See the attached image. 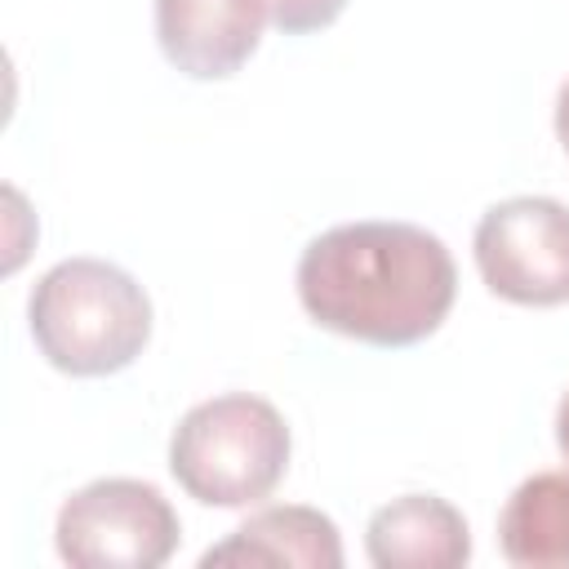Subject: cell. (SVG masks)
Masks as SVG:
<instances>
[{"mask_svg": "<svg viewBox=\"0 0 569 569\" xmlns=\"http://www.w3.org/2000/svg\"><path fill=\"white\" fill-rule=\"evenodd\" d=\"M182 525L151 480L102 476L58 507L53 542L76 569H160L178 551Z\"/></svg>", "mask_w": 569, "mask_h": 569, "instance_id": "obj_4", "label": "cell"}, {"mask_svg": "<svg viewBox=\"0 0 569 569\" xmlns=\"http://www.w3.org/2000/svg\"><path fill=\"white\" fill-rule=\"evenodd\" d=\"M271 22V0H156V40L191 80L236 76Z\"/></svg>", "mask_w": 569, "mask_h": 569, "instance_id": "obj_6", "label": "cell"}, {"mask_svg": "<svg viewBox=\"0 0 569 569\" xmlns=\"http://www.w3.org/2000/svg\"><path fill=\"white\" fill-rule=\"evenodd\" d=\"M204 569L213 565H298V569H338L342 565V533L316 507H262L244 525H236L218 547L200 556Z\"/></svg>", "mask_w": 569, "mask_h": 569, "instance_id": "obj_8", "label": "cell"}, {"mask_svg": "<svg viewBox=\"0 0 569 569\" xmlns=\"http://www.w3.org/2000/svg\"><path fill=\"white\" fill-rule=\"evenodd\" d=\"M556 445H560V453L569 458V391H565V400H560V409H556Z\"/></svg>", "mask_w": 569, "mask_h": 569, "instance_id": "obj_12", "label": "cell"}, {"mask_svg": "<svg viewBox=\"0 0 569 569\" xmlns=\"http://www.w3.org/2000/svg\"><path fill=\"white\" fill-rule=\"evenodd\" d=\"M498 547L520 569H569V458L516 485L498 516Z\"/></svg>", "mask_w": 569, "mask_h": 569, "instance_id": "obj_9", "label": "cell"}, {"mask_svg": "<svg viewBox=\"0 0 569 569\" xmlns=\"http://www.w3.org/2000/svg\"><path fill=\"white\" fill-rule=\"evenodd\" d=\"M342 9L347 0H271V27L284 36H307L338 22Z\"/></svg>", "mask_w": 569, "mask_h": 569, "instance_id": "obj_10", "label": "cell"}, {"mask_svg": "<svg viewBox=\"0 0 569 569\" xmlns=\"http://www.w3.org/2000/svg\"><path fill=\"white\" fill-rule=\"evenodd\" d=\"M289 427L280 409L249 391L191 405L169 436L178 489L204 507H253L289 471Z\"/></svg>", "mask_w": 569, "mask_h": 569, "instance_id": "obj_3", "label": "cell"}, {"mask_svg": "<svg viewBox=\"0 0 569 569\" xmlns=\"http://www.w3.org/2000/svg\"><path fill=\"white\" fill-rule=\"evenodd\" d=\"M453 293V253L413 222H342L320 231L298 258L302 311L320 329L369 347H413L431 338Z\"/></svg>", "mask_w": 569, "mask_h": 569, "instance_id": "obj_1", "label": "cell"}, {"mask_svg": "<svg viewBox=\"0 0 569 569\" xmlns=\"http://www.w3.org/2000/svg\"><path fill=\"white\" fill-rule=\"evenodd\" d=\"M40 356L71 378H107L129 369L151 338V298L116 262L62 258L27 302Z\"/></svg>", "mask_w": 569, "mask_h": 569, "instance_id": "obj_2", "label": "cell"}, {"mask_svg": "<svg viewBox=\"0 0 569 569\" xmlns=\"http://www.w3.org/2000/svg\"><path fill=\"white\" fill-rule=\"evenodd\" d=\"M556 138H560V147L569 151V80H565L560 93H556Z\"/></svg>", "mask_w": 569, "mask_h": 569, "instance_id": "obj_11", "label": "cell"}, {"mask_svg": "<svg viewBox=\"0 0 569 569\" xmlns=\"http://www.w3.org/2000/svg\"><path fill=\"white\" fill-rule=\"evenodd\" d=\"M476 267L489 293L516 307L569 302V209L551 196H511L480 213Z\"/></svg>", "mask_w": 569, "mask_h": 569, "instance_id": "obj_5", "label": "cell"}, {"mask_svg": "<svg viewBox=\"0 0 569 569\" xmlns=\"http://www.w3.org/2000/svg\"><path fill=\"white\" fill-rule=\"evenodd\" d=\"M365 556L378 569H458L471 560V529L453 502L405 493L369 516Z\"/></svg>", "mask_w": 569, "mask_h": 569, "instance_id": "obj_7", "label": "cell"}]
</instances>
